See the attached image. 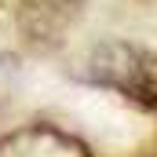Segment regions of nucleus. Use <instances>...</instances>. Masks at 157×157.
Instances as JSON below:
<instances>
[{
	"instance_id": "obj_1",
	"label": "nucleus",
	"mask_w": 157,
	"mask_h": 157,
	"mask_svg": "<svg viewBox=\"0 0 157 157\" xmlns=\"http://www.w3.org/2000/svg\"><path fill=\"white\" fill-rule=\"evenodd\" d=\"M88 84L117 91L124 102L157 113V51L132 40H102L77 70Z\"/></svg>"
},
{
	"instance_id": "obj_2",
	"label": "nucleus",
	"mask_w": 157,
	"mask_h": 157,
	"mask_svg": "<svg viewBox=\"0 0 157 157\" xmlns=\"http://www.w3.org/2000/svg\"><path fill=\"white\" fill-rule=\"evenodd\" d=\"M84 0H18V33L29 48L48 51L73 29Z\"/></svg>"
},
{
	"instance_id": "obj_3",
	"label": "nucleus",
	"mask_w": 157,
	"mask_h": 157,
	"mask_svg": "<svg viewBox=\"0 0 157 157\" xmlns=\"http://www.w3.org/2000/svg\"><path fill=\"white\" fill-rule=\"evenodd\" d=\"M0 157H91V150L77 135L55 128V124H22L7 135H0Z\"/></svg>"
},
{
	"instance_id": "obj_4",
	"label": "nucleus",
	"mask_w": 157,
	"mask_h": 157,
	"mask_svg": "<svg viewBox=\"0 0 157 157\" xmlns=\"http://www.w3.org/2000/svg\"><path fill=\"white\" fill-rule=\"evenodd\" d=\"M15 80H18V59L0 55V102H7V95L15 91Z\"/></svg>"
}]
</instances>
